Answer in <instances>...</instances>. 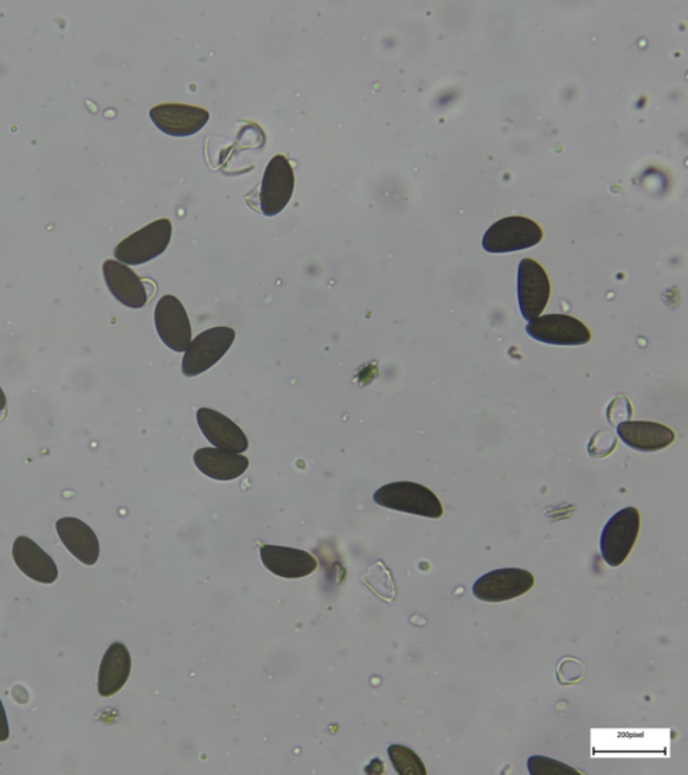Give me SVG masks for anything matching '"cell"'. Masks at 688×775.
I'll use <instances>...</instances> for the list:
<instances>
[{"instance_id": "cell-1", "label": "cell", "mask_w": 688, "mask_h": 775, "mask_svg": "<svg viewBox=\"0 0 688 775\" xmlns=\"http://www.w3.org/2000/svg\"><path fill=\"white\" fill-rule=\"evenodd\" d=\"M372 498L382 508L403 511V514L427 518H441L443 515L440 499L432 490L408 480L385 485L375 493Z\"/></svg>"}, {"instance_id": "cell-2", "label": "cell", "mask_w": 688, "mask_h": 775, "mask_svg": "<svg viewBox=\"0 0 688 775\" xmlns=\"http://www.w3.org/2000/svg\"><path fill=\"white\" fill-rule=\"evenodd\" d=\"M544 230L527 217L511 216L492 223L483 237V248L488 254L525 251L539 245Z\"/></svg>"}, {"instance_id": "cell-3", "label": "cell", "mask_w": 688, "mask_h": 775, "mask_svg": "<svg viewBox=\"0 0 688 775\" xmlns=\"http://www.w3.org/2000/svg\"><path fill=\"white\" fill-rule=\"evenodd\" d=\"M171 236L172 223L169 219L153 221L121 241L114 249V258L128 266L144 265L166 251Z\"/></svg>"}, {"instance_id": "cell-4", "label": "cell", "mask_w": 688, "mask_h": 775, "mask_svg": "<svg viewBox=\"0 0 688 775\" xmlns=\"http://www.w3.org/2000/svg\"><path fill=\"white\" fill-rule=\"evenodd\" d=\"M640 531L639 510L629 508L617 511L604 528L600 540L602 559L610 567H619L627 560Z\"/></svg>"}, {"instance_id": "cell-5", "label": "cell", "mask_w": 688, "mask_h": 775, "mask_svg": "<svg viewBox=\"0 0 688 775\" xmlns=\"http://www.w3.org/2000/svg\"><path fill=\"white\" fill-rule=\"evenodd\" d=\"M236 339V331L231 328H213L201 332L192 339L188 350L185 351L182 371L186 377H196L205 374L228 354Z\"/></svg>"}, {"instance_id": "cell-6", "label": "cell", "mask_w": 688, "mask_h": 775, "mask_svg": "<svg viewBox=\"0 0 688 775\" xmlns=\"http://www.w3.org/2000/svg\"><path fill=\"white\" fill-rule=\"evenodd\" d=\"M534 576L522 568H501L488 573L475 582L472 593L479 600L499 604L522 597L534 586Z\"/></svg>"}, {"instance_id": "cell-7", "label": "cell", "mask_w": 688, "mask_h": 775, "mask_svg": "<svg viewBox=\"0 0 688 775\" xmlns=\"http://www.w3.org/2000/svg\"><path fill=\"white\" fill-rule=\"evenodd\" d=\"M550 280L536 260L524 259L518 268L519 309L526 320L541 316L550 299Z\"/></svg>"}, {"instance_id": "cell-8", "label": "cell", "mask_w": 688, "mask_h": 775, "mask_svg": "<svg viewBox=\"0 0 688 775\" xmlns=\"http://www.w3.org/2000/svg\"><path fill=\"white\" fill-rule=\"evenodd\" d=\"M295 189V172L285 156H276L263 172L260 207L263 216L281 213L291 201Z\"/></svg>"}, {"instance_id": "cell-9", "label": "cell", "mask_w": 688, "mask_h": 775, "mask_svg": "<svg viewBox=\"0 0 688 775\" xmlns=\"http://www.w3.org/2000/svg\"><path fill=\"white\" fill-rule=\"evenodd\" d=\"M526 331L539 342L557 346H581L591 339L590 330L581 320L564 314H550L532 319L527 324Z\"/></svg>"}, {"instance_id": "cell-10", "label": "cell", "mask_w": 688, "mask_h": 775, "mask_svg": "<svg viewBox=\"0 0 688 775\" xmlns=\"http://www.w3.org/2000/svg\"><path fill=\"white\" fill-rule=\"evenodd\" d=\"M156 326L160 339L178 354L191 344V324L181 300L173 296L160 298L156 309Z\"/></svg>"}, {"instance_id": "cell-11", "label": "cell", "mask_w": 688, "mask_h": 775, "mask_svg": "<svg viewBox=\"0 0 688 775\" xmlns=\"http://www.w3.org/2000/svg\"><path fill=\"white\" fill-rule=\"evenodd\" d=\"M150 118L167 136L186 138L201 131L208 125L210 113L203 108L170 102L153 107Z\"/></svg>"}, {"instance_id": "cell-12", "label": "cell", "mask_w": 688, "mask_h": 775, "mask_svg": "<svg viewBox=\"0 0 688 775\" xmlns=\"http://www.w3.org/2000/svg\"><path fill=\"white\" fill-rule=\"evenodd\" d=\"M197 421L206 439L216 448L236 454L248 450L249 440L246 433L227 416L211 408H201L198 409Z\"/></svg>"}, {"instance_id": "cell-13", "label": "cell", "mask_w": 688, "mask_h": 775, "mask_svg": "<svg viewBox=\"0 0 688 775\" xmlns=\"http://www.w3.org/2000/svg\"><path fill=\"white\" fill-rule=\"evenodd\" d=\"M260 554L262 565L268 568V572L281 578H305L318 568L317 559L306 550L266 544L261 547Z\"/></svg>"}, {"instance_id": "cell-14", "label": "cell", "mask_w": 688, "mask_h": 775, "mask_svg": "<svg viewBox=\"0 0 688 775\" xmlns=\"http://www.w3.org/2000/svg\"><path fill=\"white\" fill-rule=\"evenodd\" d=\"M109 291L112 296L131 309H141L148 302L144 281L130 267L116 260H107L102 266Z\"/></svg>"}, {"instance_id": "cell-15", "label": "cell", "mask_w": 688, "mask_h": 775, "mask_svg": "<svg viewBox=\"0 0 688 775\" xmlns=\"http://www.w3.org/2000/svg\"><path fill=\"white\" fill-rule=\"evenodd\" d=\"M57 534L63 546L82 565L93 566L99 560L100 543L93 529L88 524L74 517H66L56 524Z\"/></svg>"}, {"instance_id": "cell-16", "label": "cell", "mask_w": 688, "mask_h": 775, "mask_svg": "<svg viewBox=\"0 0 688 775\" xmlns=\"http://www.w3.org/2000/svg\"><path fill=\"white\" fill-rule=\"evenodd\" d=\"M617 435L628 447L641 453L664 450L675 440L671 428L654 421H622Z\"/></svg>"}, {"instance_id": "cell-17", "label": "cell", "mask_w": 688, "mask_h": 775, "mask_svg": "<svg viewBox=\"0 0 688 775\" xmlns=\"http://www.w3.org/2000/svg\"><path fill=\"white\" fill-rule=\"evenodd\" d=\"M16 565L30 579L51 585L58 578V568L51 557L26 536H19L12 546Z\"/></svg>"}, {"instance_id": "cell-18", "label": "cell", "mask_w": 688, "mask_h": 775, "mask_svg": "<svg viewBox=\"0 0 688 775\" xmlns=\"http://www.w3.org/2000/svg\"><path fill=\"white\" fill-rule=\"evenodd\" d=\"M195 464L206 477L217 480H233L248 470L249 459L241 454L203 447L195 454Z\"/></svg>"}, {"instance_id": "cell-19", "label": "cell", "mask_w": 688, "mask_h": 775, "mask_svg": "<svg viewBox=\"0 0 688 775\" xmlns=\"http://www.w3.org/2000/svg\"><path fill=\"white\" fill-rule=\"evenodd\" d=\"M131 674V656L127 646L114 643L109 646L99 670V694L111 697L124 687Z\"/></svg>"}, {"instance_id": "cell-20", "label": "cell", "mask_w": 688, "mask_h": 775, "mask_svg": "<svg viewBox=\"0 0 688 775\" xmlns=\"http://www.w3.org/2000/svg\"><path fill=\"white\" fill-rule=\"evenodd\" d=\"M389 758L395 771L400 775H427V768L418 755L409 747L391 745L388 748Z\"/></svg>"}, {"instance_id": "cell-21", "label": "cell", "mask_w": 688, "mask_h": 775, "mask_svg": "<svg viewBox=\"0 0 688 775\" xmlns=\"http://www.w3.org/2000/svg\"><path fill=\"white\" fill-rule=\"evenodd\" d=\"M527 767H529L531 775L578 774L575 768L566 766L562 762L545 757H531L529 762H527Z\"/></svg>"}, {"instance_id": "cell-22", "label": "cell", "mask_w": 688, "mask_h": 775, "mask_svg": "<svg viewBox=\"0 0 688 775\" xmlns=\"http://www.w3.org/2000/svg\"><path fill=\"white\" fill-rule=\"evenodd\" d=\"M617 440L608 433H597L590 440L589 454L591 457L601 458L609 456L616 448Z\"/></svg>"}, {"instance_id": "cell-23", "label": "cell", "mask_w": 688, "mask_h": 775, "mask_svg": "<svg viewBox=\"0 0 688 775\" xmlns=\"http://www.w3.org/2000/svg\"><path fill=\"white\" fill-rule=\"evenodd\" d=\"M10 729L8 715H6L4 706L2 701H0V742H6L9 739Z\"/></svg>"}, {"instance_id": "cell-24", "label": "cell", "mask_w": 688, "mask_h": 775, "mask_svg": "<svg viewBox=\"0 0 688 775\" xmlns=\"http://www.w3.org/2000/svg\"><path fill=\"white\" fill-rule=\"evenodd\" d=\"M6 406H8V397H6L3 389L0 388V413L4 411Z\"/></svg>"}]
</instances>
